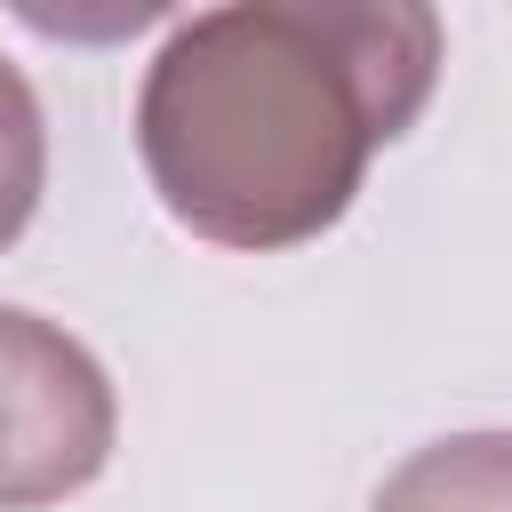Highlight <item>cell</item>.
Wrapping results in <instances>:
<instances>
[{
    "mask_svg": "<svg viewBox=\"0 0 512 512\" xmlns=\"http://www.w3.org/2000/svg\"><path fill=\"white\" fill-rule=\"evenodd\" d=\"M440 56L432 0H224L144 64V176L216 248L320 240L368 160L424 120Z\"/></svg>",
    "mask_w": 512,
    "mask_h": 512,
    "instance_id": "1",
    "label": "cell"
},
{
    "mask_svg": "<svg viewBox=\"0 0 512 512\" xmlns=\"http://www.w3.org/2000/svg\"><path fill=\"white\" fill-rule=\"evenodd\" d=\"M40 184H48V120H40L32 80L0 56V248L32 224Z\"/></svg>",
    "mask_w": 512,
    "mask_h": 512,
    "instance_id": "4",
    "label": "cell"
},
{
    "mask_svg": "<svg viewBox=\"0 0 512 512\" xmlns=\"http://www.w3.org/2000/svg\"><path fill=\"white\" fill-rule=\"evenodd\" d=\"M112 440L120 400L104 360L72 328L0 304V512L80 496L112 464Z\"/></svg>",
    "mask_w": 512,
    "mask_h": 512,
    "instance_id": "2",
    "label": "cell"
},
{
    "mask_svg": "<svg viewBox=\"0 0 512 512\" xmlns=\"http://www.w3.org/2000/svg\"><path fill=\"white\" fill-rule=\"evenodd\" d=\"M368 512H512V432H448L384 472Z\"/></svg>",
    "mask_w": 512,
    "mask_h": 512,
    "instance_id": "3",
    "label": "cell"
},
{
    "mask_svg": "<svg viewBox=\"0 0 512 512\" xmlns=\"http://www.w3.org/2000/svg\"><path fill=\"white\" fill-rule=\"evenodd\" d=\"M184 0H8V16H24L40 40H72V48H112L136 40L144 24H160Z\"/></svg>",
    "mask_w": 512,
    "mask_h": 512,
    "instance_id": "5",
    "label": "cell"
}]
</instances>
